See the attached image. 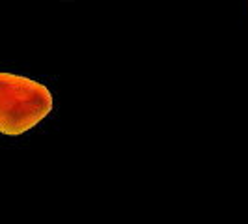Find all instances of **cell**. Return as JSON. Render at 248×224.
<instances>
[{
    "label": "cell",
    "instance_id": "obj_1",
    "mask_svg": "<svg viewBox=\"0 0 248 224\" xmlns=\"http://www.w3.org/2000/svg\"><path fill=\"white\" fill-rule=\"evenodd\" d=\"M54 99L49 88L34 79L0 73V133L19 137L49 116Z\"/></svg>",
    "mask_w": 248,
    "mask_h": 224
}]
</instances>
